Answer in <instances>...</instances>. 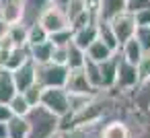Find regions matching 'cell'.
<instances>
[{
  "label": "cell",
  "mask_w": 150,
  "mask_h": 138,
  "mask_svg": "<svg viewBox=\"0 0 150 138\" xmlns=\"http://www.w3.org/2000/svg\"><path fill=\"white\" fill-rule=\"evenodd\" d=\"M25 122L29 126L27 138H54L60 134V117L41 105L31 107V111L25 115Z\"/></svg>",
  "instance_id": "1"
},
{
  "label": "cell",
  "mask_w": 150,
  "mask_h": 138,
  "mask_svg": "<svg viewBox=\"0 0 150 138\" xmlns=\"http://www.w3.org/2000/svg\"><path fill=\"white\" fill-rule=\"evenodd\" d=\"M68 68L62 64L45 62V64H35V85L41 89H56V87H66L68 80Z\"/></svg>",
  "instance_id": "2"
},
{
  "label": "cell",
  "mask_w": 150,
  "mask_h": 138,
  "mask_svg": "<svg viewBox=\"0 0 150 138\" xmlns=\"http://www.w3.org/2000/svg\"><path fill=\"white\" fill-rule=\"evenodd\" d=\"M41 107H45L47 111H52L54 115L62 117L70 111V97L68 91L64 87H56V89H41Z\"/></svg>",
  "instance_id": "3"
},
{
  "label": "cell",
  "mask_w": 150,
  "mask_h": 138,
  "mask_svg": "<svg viewBox=\"0 0 150 138\" xmlns=\"http://www.w3.org/2000/svg\"><path fill=\"white\" fill-rule=\"evenodd\" d=\"M109 27H111L115 39H117V43H119V48H121L127 39H132V37L136 35L138 23H136V17H134L132 13L123 11L121 15H117V17H113V19L109 21Z\"/></svg>",
  "instance_id": "4"
},
{
  "label": "cell",
  "mask_w": 150,
  "mask_h": 138,
  "mask_svg": "<svg viewBox=\"0 0 150 138\" xmlns=\"http://www.w3.org/2000/svg\"><path fill=\"white\" fill-rule=\"evenodd\" d=\"M37 23L47 31V35H52V33H56V31H62V29H66V27H70L64 9H60V6H56V4L47 6V9L41 13V17H39Z\"/></svg>",
  "instance_id": "5"
},
{
  "label": "cell",
  "mask_w": 150,
  "mask_h": 138,
  "mask_svg": "<svg viewBox=\"0 0 150 138\" xmlns=\"http://www.w3.org/2000/svg\"><path fill=\"white\" fill-rule=\"evenodd\" d=\"M138 72H136V66L125 62L121 56H119V64H117V78H115V89L119 91H132L138 87Z\"/></svg>",
  "instance_id": "6"
},
{
  "label": "cell",
  "mask_w": 150,
  "mask_h": 138,
  "mask_svg": "<svg viewBox=\"0 0 150 138\" xmlns=\"http://www.w3.org/2000/svg\"><path fill=\"white\" fill-rule=\"evenodd\" d=\"M64 89H66L70 95H86V97H93V95L99 93V91H95V89L88 85L86 74H84L82 68L68 72V80H66V87H64Z\"/></svg>",
  "instance_id": "7"
},
{
  "label": "cell",
  "mask_w": 150,
  "mask_h": 138,
  "mask_svg": "<svg viewBox=\"0 0 150 138\" xmlns=\"http://www.w3.org/2000/svg\"><path fill=\"white\" fill-rule=\"evenodd\" d=\"M0 23L4 27L23 23V0H0Z\"/></svg>",
  "instance_id": "8"
},
{
  "label": "cell",
  "mask_w": 150,
  "mask_h": 138,
  "mask_svg": "<svg viewBox=\"0 0 150 138\" xmlns=\"http://www.w3.org/2000/svg\"><path fill=\"white\" fill-rule=\"evenodd\" d=\"M13 80H15L17 93H25L29 87H33V85H35V62L29 58L25 64H21V66L13 72Z\"/></svg>",
  "instance_id": "9"
},
{
  "label": "cell",
  "mask_w": 150,
  "mask_h": 138,
  "mask_svg": "<svg viewBox=\"0 0 150 138\" xmlns=\"http://www.w3.org/2000/svg\"><path fill=\"white\" fill-rule=\"evenodd\" d=\"M117 64H119V52H115L109 60H105V62L99 64V72H101V91H113V89H115Z\"/></svg>",
  "instance_id": "10"
},
{
  "label": "cell",
  "mask_w": 150,
  "mask_h": 138,
  "mask_svg": "<svg viewBox=\"0 0 150 138\" xmlns=\"http://www.w3.org/2000/svg\"><path fill=\"white\" fill-rule=\"evenodd\" d=\"M99 138H132V128L127 126V122L119 117H111L101 124Z\"/></svg>",
  "instance_id": "11"
},
{
  "label": "cell",
  "mask_w": 150,
  "mask_h": 138,
  "mask_svg": "<svg viewBox=\"0 0 150 138\" xmlns=\"http://www.w3.org/2000/svg\"><path fill=\"white\" fill-rule=\"evenodd\" d=\"M54 4V0H23V25H35L41 13Z\"/></svg>",
  "instance_id": "12"
},
{
  "label": "cell",
  "mask_w": 150,
  "mask_h": 138,
  "mask_svg": "<svg viewBox=\"0 0 150 138\" xmlns=\"http://www.w3.org/2000/svg\"><path fill=\"white\" fill-rule=\"evenodd\" d=\"M125 11V0H99V4L95 9L97 21H111L113 17L121 15Z\"/></svg>",
  "instance_id": "13"
},
{
  "label": "cell",
  "mask_w": 150,
  "mask_h": 138,
  "mask_svg": "<svg viewBox=\"0 0 150 138\" xmlns=\"http://www.w3.org/2000/svg\"><path fill=\"white\" fill-rule=\"evenodd\" d=\"M95 39H99L97 23H88V25H84V27H80V29H76V31H74L72 43H74V46H78L80 50H84V52H86V48H88Z\"/></svg>",
  "instance_id": "14"
},
{
  "label": "cell",
  "mask_w": 150,
  "mask_h": 138,
  "mask_svg": "<svg viewBox=\"0 0 150 138\" xmlns=\"http://www.w3.org/2000/svg\"><path fill=\"white\" fill-rule=\"evenodd\" d=\"M132 99H134V107L138 111H150V80L138 83L136 89H132Z\"/></svg>",
  "instance_id": "15"
},
{
  "label": "cell",
  "mask_w": 150,
  "mask_h": 138,
  "mask_svg": "<svg viewBox=\"0 0 150 138\" xmlns=\"http://www.w3.org/2000/svg\"><path fill=\"white\" fill-rule=\"evenodd\" d=\"M17 95L15 89V80H13V72L0 66V103L8 105V101Z\"/></svg>",
  "instance_id": "16"
},
{
  "label": "cell",
  "mask_w": 150,
  "mask_h": 138,
  "mask_svg": "<svg viewBox=\"0 0 150 138\" xmlns=\"http://www.w3.org/2000/svg\"><path fill=\"white\" fill-rule=\"evenodd\" d=\"M29 60V46H23V48H13L6 56V60L2 62V68L15 72L21 64H25Z\"/></svg>",
  "instance_id": "17"
},
{
  "label": "cell",
  "mask_w": 150,
  "mask_h": 138,
  "mask_svg": "<svg viewBox=\"0 0 150 138\" xmlns=\"http://www.w3.org/2000/svg\"><path fill=\"white\" fill-rule=\"evenodd\" d=\"M84 54H86V58H88V60H93V62L101 64V62L109 60V58H111L115 52H113L111 48H107V46H105L101 39H95V41H93V43L86 48V52H84Z\"/></svg>",
  "instance_id": "18"
},
{
  "label": "cell",
  "mask_w": 150,
  "mask_h": 138,
  "mask_svg": "<svg viewBox=\"0 0 150 138\" xmlns=\"http://www.w3.org/2000/svg\"><path fill=\"white\" fill-rule=\"evenodd\" d=\"M119 56L125 60V62H129V64H138L140 62V58L144 56V52H142V48H140V43L136 41V37H132V39H127L121 48H119Z\"/></svg>",
  "instance_id": "19"
},
{
  "label": "cell",
  "mask_w": 150,
  "mask_h": 138,
  "mask_svg": "<svg viewBox=\"0 0 150 138\" xmlns=\"http://www.w3.org/2000/svg\"><path fill=\"white\" fill-rule=\"evenodd\" d=\"M52 52H54V43L47 39L43 43H37V46L29 48V58L35 64H45V62H52Z\"/></svg>",
  "instance_id": "20"
},
{
  "label": "cell",
  "mask_w": 150,
  "mask_h": 138,
  "mask_svg": "<svg viewBox=\"0 0 150 138\" xmlns=\"http://www.w3.org/2000/svg\"><path fill=\"white\" fill-rule=\"evenodd\" d=\"M101 124L95 126H80V128H70L66 132H60L58 138H99Z\"/></svg>",
  "instance_id": "21"
},
{
  "label": "cell",
  "mask_w": 150,
  "mask_h": 138,
  "mask_svg": "<svg viewBox=\"0 0 150 138\" xmlns=\"http://www.w3.org/2000/svg\"><path fill=\"white\" fill-rule=\"evenodd\" d=\"M84 62H86L84 50H80L78 46H74V43L70 41V43H68V60H66V68H68V70H78V68L84 66Z\"/></svg>",
  "instance_id": "22"
},
{
  "label": "cell",
  "mask_w": 150,
  "mask_h": 138,
  "mask_svg": "<svg viewBox=\"0 0 150 138\" xmlns=\"http://www.w3.org/2000/svg\"><path fill=\"white\" fill-rule=\"evenodd\" d=\"M6 130H8V138H27L29 134V126L25 117H17V115H13L6 122Z\"/></svg>",
  "instance_id": "23"
},
{
  "label": "cell",
  "mask_w": 150,
  "mask_h": 138,
  "mask_svg": "<svg viewBox=\"0 0 150 138\" xmlns=\"http://www.w3.org/2000/svg\"><path fill=\"white\" fill-rule=\"evenodd\" d=\"M97 31H99V39L107 48H111L113 52H119V43H117V39H115V35H113V31H111L107 21H97Z\"/></svg>",
  "instance_id": "24"
},
{
  "label": "cell",
  "mask_w": 150,
  "mask_h": 138,
  "mask_svg": "<svg viewBox=\"0 0 150 138\" xmlns=\"http://www.w3.org/2000/svg\"><path fill=\"white\" fill-rule=\"evenodd\" d=\"M6 35H8V39L13 41L15 48L27 46V27H25L23 23H17V25L6 27Z\"/></svg>",
  "instance_id": "25"
},
{
  "label": "cell",
  "mask_w": 150,
  "mask_h": 138,
  "mask_svg": "<svg viewBox=\"0 0 150 138\" xmlns=\"http://www.w3.org/2000/svg\"><path fill=\"white\" fill-rule=\"evenodd\" d=\"M82 70H84V74H86L88 85H91L95 91H99V93H101V72H99V64L86 58V62H84Z\"/></svg>",
  "instance_id": "26"
},
{
  "label": "cell",
  "mask_w": 150,
  "mask_h": 138,
  "mask_svg": "<svg viewBox=\"0 0 150 138\" xmlns=\"http://www.w3.org/2000/svg\"><path fill=\"white\" fill-rule=\"evenodd\" d=\"M47 39H50V35H47V31H45L39 23L27 27V46H29V48H33V46H37V43H43V41H47Z\"/></svg>",
  "instance_id": "27"
},
{
  "label": "cell",
  "mask_w": 150,
  "mask_h": 138,
  "mask_svg": "<svg viewBox=\"0 0 150 138\" xmlns=\"http://www.w3.org/2000/svg\"><path fill=\"white\" fill-rule=\"evenodd\" d=\"M8 107H11V113L17 115V117H25V115L31 111V105L27 103V99L23 97V93H17V95L8 101Z\"/></svg>",
  "instance_id": "28"
},
{
  "label": "cell",
  "mask_w": 150,
  "mask_h": 138,
  "mask_svg": "<svg viewBox=\"0 0 150 138\" xmlns=\"http://www.w3.org/2000/svg\"><path fill=\"white\" fill-rule=\"evenodd\" d=\"M91 6L84 2V0H70V2L64 6V13H66V19H68V25L78 17V15H82L84 11H88Z\"/></svg>",
  "instance_id": "29"
},
{
  "label": "cell",
  "mask_w": 150,
  "mask_h": 138,
  "mask_svg": "<svg viewBox=\"0 0 150 138\" xmlns=\"http://www.w3.org/2000/svg\"><path fill=\"white\" fill-rule=\"evenodd\" d=\"M72 37H74L72 27H66V29H62V31L52 33V35H50V41H52L54 46H68V43L72 41Z\"/></svg>",
  "instance_id": "30"
},
{
  "label": "cell",
  "mask_w": 150,
  "mask_h": 138,
  "mask_svg": "<svg viewBox=\"0 0 150 138\" xmlns=\"http://www.w3.org/2000/svg\"><path fill=\"white\" fill-rule=\"evenodd\" d=\"M136 72H138V80H150V54H144L140 58V62L136 64Z\"/></svg>",
  "instance_id": "31"
},
{
  "label": "cell",
  "mask_w": 150,
  "mask_h": 138,
  "mask_svg": "<svg viewBox=\"0 0 150 138\" xmlns=\"http://www.w3.org/2000/svg\"><path fill=\"white\" fill-rule=\"evenodd\" d=\"M136 41L140 43L144 54H150V27H138L136 29Z\"/></svg>",
  "instance_id": "32"
},
{
  "label": "cell",
  "mask_w": 150,
  "mask_h": 138,
  "mask_svg": "<svg viewBox=\"0 0 150 138\" xmlns=\"http://www.w3.org/2000/svg\"><path fill=\"white\" fill-rule=\"evenodd\" d=\"M23 97L27 99V103H29L31 107H37V105H39V101H41V87H39V85L29 87V89L23 93Z\"/></svg>",
  "instance_id": "33"
},
{
  "label": "cell",
  "mask_w": 150,
  "mask_h": 138,
  "mask_svg": "<svg viewBox=\"0 0 150 138\" xmlns=\"http://www.w3.org/2000/svg\"><path fill=\"white\" fill-rule=\"evenodd\" d=\"M66 60H68V46H54L52 62H54V64H62V66H66Z\"/></svg>",
  "instance_id": "34"
},
{
  "label": "cell",
  "mask_w": 150,
  "mask_h": 138,
  "mask_svg": "<svg viewBox=\"0 0 150 138\" xmlns=\"http://www.w3.org/2000/svg\"><path fill=\"white\" fill-rule=\"evenodd\" d=\"M150 6V0H125V11L132 13V15H138L142 13L144 9Z\"/></svg>",
  "instance_id": "35"
},
{
  "label": "cell",
  "mask_w": 150,
  "mask_h": 138,
  "mask_svg": "<svg viewBox=\"0 0 150 138\" xmlns=\"http://www.w3.org/2000/svg\"><path fill=\"white\" fill-rule=\"evenodd\" d=\"M134 17H136L138 27H150V6H148V9H144L142 13L134 15Z\"/></svg>",
  "instance_id": "36"
},
{
  "label": "cell",
  "mask_w": 150,
  "mask_h": 138,
  "mask_svg": "<svg viewBox=\"0 0 150 138\" xmlns=\"http://www.w3.org/2000/svg\"><path fill=\"white\" fill-rule=\"evenodd\" d=\"M132 138H150V122L142 124L138 130H132Z\"/></svg>",
  "instance_id": "37"
},
{
  "label": "cell",
  "mask_w": 150,
  "mask_h": 138,
  "mask_svg": "<svg viewBox=\"0 0 150 138\" xmlns=\"http://www.w3.org/2000/svg\"><path fill=\"white\" fill-rule=\"evenodd\" d=\"M11 117H13L11 107H8V105H4V103H0V122H4V124H6Z\"/></svg>",
  "instance_id": "38"
},
{
  "label": "cell",
  "mask_w": 150,
  "mask_h": 138,
  "mask_svg": "<svg viewBox=\"0 0 150 138\" xmlns=\"http://www.w3.org/2000/svg\"><path fill=\"white\" fill-rule=\"evenodd\" d=\"M0 138H8V130H6L4 122H0Z\"/></svg>",
  "instance_id": "39"
},
{
  "label": "cell",
  "mask_w": 150,
  "mask_h": 138,
  "mask_svg": "<svg viewBox=\"0 0 150 138\" xmlns=\"http://www.w3.org/2000/svg\"><path fill=\"white\" fill-rule=\"evenodd\" d=\"M68 2H70V0H54V4H56V6H60V9H64Z\"/></svg>",
  "instance_id": "40"
},
{
  "label": "cell",
  "mask_w": 150,
  "mask_h": 138,
  "mask_svg": "<svg viewBox=\"0 0 150 138\" xmlns=\"http://www.w3.org/2000/svg\"><path fill=\"white\" fill-rule=\"evenodd\" d=\"M54 138H58V136H54Z\"/></svg>",
  "instance_id": "41"
}]
</instances>
